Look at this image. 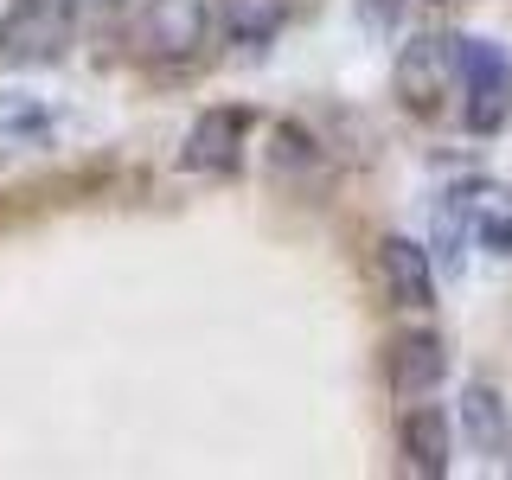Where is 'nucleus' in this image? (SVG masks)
<instances>
[{
  "label": "nucleus",
  "instance_id": "f257e3e1",
  "mask_svg": "<svg viewBox=\"0 0 512 480\" xmlns=\"http://www.w3.org/2000/svg\"><path fill=\"white\" fill-rule=\"evenodd\" d=\"M391 90L410 116H436L442 96L461 90V32H416L410 45H397Z\"/></svg>",
  "mask_w": 512,
  "mask_h": 480
},
{
  "label": "nucleus",
  "instance_id": "f03ea898",
  "mask_svg": "<svg viewBox=\"0 0 512 480\" xmlns=\"http://www.w3.org/2000/svg\"><path fill=\"white\" fill-rule=\"evenodd\" d=\"M461 122L500 135L512 122V52L500 39H461Z\"/></svg>",
  "mask_w": 512,
  "mask_h": 480
},
{
  "label": "nucleus",
  "instance_id": "7ed1b4c3",
  "mask_svg": "<svg viewBox=\"0 0 512 480\" xmlns=\"http://www.w3.org/2000/svg\"><path fill=\"white\" fill-rule=\"evenodd\" d=\"M212 39V0H148L135 20V45L154 64H192Z\"/></svg>",
  "mask_w": 512,
  "mask_h": 480
},
{
  "label": "nucleus",
  "instance_id": "20e7f679",
  "mask_svg": "<svg viewBox=\"0 0 512 480\" xmlns=\"http://www.w3.org/2000/svg\"><path fill=\"white\" fill-rule=\"evenodd\" d=\"M372 263H378V288H384L391 308H404V314H429V308H436V250H429V244L391 231V237H378Z\"/></svg>",
  "mask_w": 512,
  "mask_h": 480
},
{
  "label": "nucleus",
  "instance_id": "39448f33",
  "mask_svg": "<svg viewBox=\"0 0 512 480\" xmlns=\"http://www.w3.org/2000/svg\"><path fill=\"white\" fill-rule=\"evenodd\" d=\"M442 378H448V340L442 333L410 327V333H397V340L384 346V384H391V397H404V404L436 397Z\"/></svg>",
  "mask_w": 512,
  "mask_h": 480
},
{
  "label": "nucleus",
  "instance_id": "423d86ee",
  "mask_svg": "<svg viewBox=\"0 0 512 480\" xmlns=\"http://www.w3.org/2000/svg\"><path fill=\"white\" fill-rule=\"evenodd\" d=\"M448 448H455V423H448L429 397H416V404L397 416V455H404V468L423 474V480H442L448 474Z\"/></svg>",
  "mask_w": 512,
  "mask_h": 480
},
{
  "label": "nucleus",
  "instance_id": "0eeeda50",
  "mask_svg": "<svg viewBox=\"0 0 512 480\" xmlns=\"http://www.w3.org/2000/svg\"><path fill=\"white\" fill-rule=\"evenodd\" d=\"M212 26L237 52H269L288 26V0H212Z\"/></svg>",
  "mask_w": 512,
  "mask_h": 480
},
{
  "label": "nucleus",
  "instance_id": "6e6552de",
  "mask_svg": "<svg viewBox=\"0 0 512 480\" xmlns=\"http://www.w3.org/2000/svg\"><path fill=\"white\" fill-rule=\"evenodd\" d=\"M455 429H461V442L474 448V455H506L512 448V410H506V397L493 391V384H468L461 391V404H455Z\"/></svg>",
  "mask_w": 512,
  "mask_h": 480
},
{
  "label": "nucleus",
  "instance_id": "1a4fd4ad",
  "mask_svg": "<svg viewBox=\"0 0 512 480\" xmlns=\"http://www.w3.org/2000/svg\"><path fill=\"white\" fill-rule=\"evenodd\" d=\"M244 128H250L244 109H212V116H199V122H192V135H186L180 167H192V173H205V167H231L237 148H244Z\"/></svg>",
  "mask_w": 512,
  "mask_h": 480
},
{
  "label": "nucleus",
  "instance_id": "9d476101",
  "mask_svg": "<svg viewBox=\"0 0 512 480\" xmlns=\"http://www.w3.org/2000/svg\"><path fill=\"white\" fill-rule=\"evenodd\" d=\"M474 244L493 256H512V192L474 180Z\"/></svg>",
  "mask_w": 512,
  "mask_h": 480
},
{
  "label": "nucleus",
  "instance_id": "9b49d317",
  "mask_svg": "<svg viewBox=\"0 0 512 480\" xmlns=\"http://www.w3.org/2000/svg\"><path fill=\"white\" fill-rule=\"evenodd\" d=\"M45 135H52V109H39L32 96L0 103V148H39Z\"/></svg>",
  "mask_w": 512,
  "mask_h": 480
},
{
  "label": "nucleus",
  "instance_id": "f8f14e48",
  "mask_svg": "<svg viewBox=\"0 0 512 480\" xmlns=\"http://www.w3.org/2000/svg\"><path fill=\"white\" fill-rule=\"evenodd\" d=\"M359 20L372 32H391L397 20H404V0H359Z\"/></svg>",
  "mask_w": 512,
  "mask_h": 480
},
{
  "label": "nucleus",
  "instance_id": "ddd939ff",
  "mask_svg": "<svg viewBox=\"0 0 512 480\" xmlns=\"http://www.w3.org/2000/svg\"><path fill=\"white\" fill-rule=\"evenodd\" d=\"M77 7H84V0H26L32 20H64V26H71V13H77Z\"/></svg>",
  "mask_w": 512,
  "mask_h": 480
},
{
  "label": "nucleus",
  "instance_id": "4468645a",
  "mask_svg": "<svg viewBox=\"0 0 512 480\" xmlns=\"http://www.w3.org/2000/svg\"><path fill=\"white\" fill-rule=\"evenodd\" d=\"M20 13H26V0H0V45L13 39V26H20Z\"/></svg>",
  "mask_w": 512,
  "mask_h": 480
},
{
  "label": "nucleus",
  "instance_id": "2eb2a0df",
  "mask_svg": "<svg viewBox=\"0 0 512 480\" xmlns=\"http://www.w3.org/2000/svg\"><path fill=\"white\" fill-rule=\"evenodd\" d=\"M84 7H122V0H84Z\"/></svg>",
  "mask_w": 512,
  "mask_h": 480
}]
</instances>
